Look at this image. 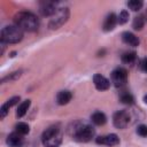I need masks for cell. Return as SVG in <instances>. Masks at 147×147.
<instances>
[{"label": "cell", "instance_id": "7a4b0ae2", "mask_svg": "<svg viewBox=\"0 0 147 147\" xmlns=\"http://www.w3.org/2000/svg\"><path fill=\"white\" fill-rule=\"evenodd\" d=\"M41 142L45 147H59L62 142V131L59 124L47 127L41 136Z\"/></svg>", "mask_w": 147, "mask_h": 147}, {"label": "cell", "instance_id": "9c48e42d", "mask_svg": "<svg viewBox=\"0 0 147 147\" xmlns=\"http://www.w3.org/2000/svg\"><path fill=\"white\" fill-rule=\"evenodd\" d=\"M98 145H106V146H116L119 144V138L115 133H110L107 136H100L95 139Z\"/></svg>", "mask_w": 147, "mask_h": 147}, {"label": "cell", "instance_id": "ba28073f", "mask_svg": "<svg viewBox=\"0 0 147 147\" xmlns=\"http://www.w3.org/2000/svg\"><path fill=\"white\" fill-rule=\"evenodd\" d=\"M57 9V2L55 1H42L39 5V13L42 16H53Z\"/></svg>", "mask_w": 147, "mask_h": 147}, {"label": "cell", "instance_id": "52a82bcc", "mask_svg": "<svg viewBox=\"0 0 147 147\" xmlns=\"http://www.w3.org/2000/svg\"><path fill=\"white\" fill-rule=\"evenodd\" d=\"M113 123L117 129H125L130 123V114L126 110H119L114 114Z\"/></svg>", "mask_w": 147, "mask_h": 147}, {"label": "cell", "instance_id": "30bf717a", "mask_svg": "<svg viewBox=\"0 0 147 147\" xmlns=\"http://www.w3.org/2000/svg\"><path fill=\"white\" fill-rule=\"evenodd\" d=\"M93 83H94L95 88L99 90V91H106L110 86L109 79H107L105 76H102L100 74H95L93 76Z\"/></svg>", "mask_w": 147, "mask_h": 147}, {"label": "cell", "instance_id": "3957f363", "mask_svg": "<svg viewBox=\"0 0 147 147\" xmlns=\"http://www.w3.org/2000/svg\"><path fill=\"white\" fill-rule=\"evenodd\" d=\"M23 39V31L17 25H7L1 30V41L5 44H16Z\"/></svg>", "mask_w": 147, "mask_h": 147}, {"label": "cell", "instance_id": "d4e9b609", "mask_svg": "<svg viewBox=\"0 0 147 147\" xmlns=\"http://www.w3.org/2000/svg\"><path fill=\"white\" fill-rule=\"evenodd\" d=\"M137 133L140 136V137H147V125H139L137 127Z\"/></svg>", "mask_w": 147, "mask_h": 147}, {"label": "cell", "instance_id": "5b68a950", "mask_svg": "<svg viewBox=\"0 0 147 147\" xmlns=\"http://www.w3.org/2000/svg\"><path fill=\"white\" fill-rule=\"evenodd\" d=\"M95 134V130L91 125H79L75 129L74 138L79 142H87L90 141Z\"/></svg>", "mask_w": 147, "mask_h": 147}, {"label": "cell", "instance_id": "4316f807", "mask_svg": "<svg viewBox=\"0 0 147 147\" xmlns=\"http://www.w3.org/2000/svg\"><path fill=\"white\" fill-rule=\"evenodd\" d=\"M144 101H145V103H147V94L144 96Z\"/></svg>", "mask_w": 147, "mask_h": 147}, {"label": "cell", "instance_id": "6da1fadb", "mask_svg": "<svg viewBox=\"0 0 147 147\" xmlns=\"http://www.w3.org/2000/svg\"><path fill=\"white\" fill-rule=\"evenodd\" d=\"M15 25H17L22 31L33 32L39 28V20L37 16L30 11H20L14 17Z\"/></svg>", "mask_w": 147, "mask_h": 147}, {"label": "cell", "instance_id": "d6986e66", "mask_svg": "<svg viewBox=\"0 0 147 147\" xmlns=\"http://www.w3.org/2000/svg\"><path fill=\"white\" fill-rule=\"evenodd\" d=\"M137 59V54L136 52H125L123 55H122V62L126 63V64H131L136 61Z\"/></svg>", "mask_w": 147, "mask_h": 147}, {"label": "cell", "instance_id": "484cf974", "mask_svg": "<svg viewBox=\"0 0 147 147\" xmlns=\"http://www.w3.org/2000/svg\"><path fill=\"white\" fill-rule=\"evenodd\" d=\"M142 68H144V70L147 72V59H145V61H144V63H142Z\"/></svg>", "mask_w": 147, "mask_h": 147}, {"label": "cell", "instance_id": "2e32d148", "mask_svg": "<svg viewBox=\"0 0 147 147\" xmlns=\"http://www.w3.org/2000/svg\"><path fill=\"white\" fill-rule=\"evenodd\" d=\"M30 105H31V100H29V99L22 101V102L18 105V107H17L16 116H17V117H23V116L26 114L28 109L30 108Z\"/></svg>", "mask_w": 147, "mask_h": 147}, {"label": "cell", "instance_id": "ffe728a7", "mask_svg": "<svg viewBox=\"0 0 147 147\" xmlns=\"http://www.w3.org/2000/svg\"><path fill=\"white\" fill-rule=\"evenodd\" d=\"M119 100H121V102L124 103V105H133V102H134V98L132 96V94H130V93H127V92L122 93V94L119 95Z\"/></svg>", "mask_w": 147, "mask_h": 147}, {"label": "cell", "instance_id": "7402d4cb", "mask_svg": "<svg viewBox=\"0 0 147 147\" xmlns=\"http://www.w3.org/2000/svg\"><path fill=\"white\" fill-rule=\"evenodd\" d=\"M15 129H16V132L21 133L22 136L29 133V131H30L29 125H28L26 123H24V122H20V123H17L16 126H15Z\"/></svg>", "mask_w": 147, "mask_h": 147}, {"label": "cell", "instance_id": "4fadbf2b", "mask_svg": "<svg viewBox=\"0 0 147 147\" xmlns=\"http://www.w3.org/2000/svg\"><path fill=\"white\" fill-rule=\"evenodd\" d=\"M116 24H117V16H116L114 13H110V14H108L107 17L105 18V22H103L102 28H103L105 31L108 32V31L114 30V28H115Z\"/></svg>", "mask_w": 147, "mask_h": 147}, {"label": "cell", "instance_id": "e0dca14e", "mask_svg": "<svg viewBox=\"0 0 147 147\" xmlns=\"http://www.w3.org/2000/svg\"><path fill=\"white\" fill-rule=\"evenodd\" d=\"M91 119H92V122H93L95 125H103V124L107 122L106 115H105L103 113H101V111H95V113H93L92 116H91Z\"/></svg>", "mask_w": 147, "mask_h": 147}, {"label": "cell", "instance_id": "83f0119b", "mask_svg": "<svg viewBox=\"0 0 147 147\" xmlns=\"http://www.w3.org/2000/svg\"><path fill=\"white\" fill-rule=\"evenodd\" d=\"M146 16H147V11H146Z\"/></svg>", "mask_w": 147, "mask_h": 147}, {"label": "cell", "instance_id": "277c9868", "mask_svg": "<svg viewBox=\"0 0 147 147\" xmlns=\"http://www.w3.org/2000/svg\"><path fill=\"white\" fill-rule=\"evenodd\" d=\"M69 16H70L69 8H59L57 11L52 16V18H51V21L48 23L49 29L56 30V29L61 28L68 21Z\"/></svg>", "mask_w": 147, "mask_h": 147}, {"label": "cell", "instance_id": "9a60e30c", "mask_svg": "<svg viewBox=\"0 0 147 147\" xmlns=\"http://www.w3.org/2000/svg\"><path fill=\"white\" fill-rule=\"evenodd\" d=\"M71 99H72V94H71V92L68 91V90L60 91V92L57 93V95H56V102H57L59 105H61V106L69 103Z\"/></svg>", "mask_w": 147, "mask_h": 147}, {"label": "cell", "instance_id": "44dd1931", "mask_svg": "<svg viewBox=\"0 0 147 147\" xmlns=\"http://www.w3.org/2000/svg\"><path fill=\"white\" fill-rule=\"evenodd\" d=\"M142 6H144V2L140 1V0H130V1L127 2V7H129L131 10H133V11L140 10V9L142 8Z\"/></svg>", "mask_w": 147, "mask_h": 147}, {"label": "cell", "instance_id": "7c38bea8", "mask_svg": "<svg viewBox=\"0 0 147 147\" xmlns=\"http://www.w3.org/2000/svg\"><path fill=\"white\" fill-rule=\"evenodd\" d=\"M18 101H20V96H17V95H15V96L8 99V100L1 106V108H0V118L3 119V118L7 116V114L9 113V109H10L13 106H15Z\"/></svg>", "mask_w": 147, "mask_h": 147}, {"label": "cell", "instance_id": "ac0fdd59", "mask_svg": "<svg viewBox=\"0 0 147 147\" xmlns=\"http://www.w3.org/2000/svg\"><path fill=\"white\" fill-rule=\"evenodd\" d=\"M145 23H146V18L144 15H139V16H136L133 18V22H132V28L136 30V31H140L142 30V28L145 26Z\"/></svg>", "mask_w": 147, "mask_h": 147}, {"label": "cell", "instance_id": "5bb4252c", "mask_svg": "<svg viewBox=\"0 0 147 147\" xmlns=\"http://www.w3.org/2000/svg\"><path fill=\"white\" fill-rule=\"evenodd\" d=\"M122 40L129 45V46H132V47H136L139 45V39L136 34H133L132 32H129V31H125L122 33Z\"/></svg>", "mask_w": 147, "mask_h": 147}, {"label": "cell", "instance_id": "8fae6325", "mask_svg": "<svg viewBox=\"0 0 147 147\" xmlns=\"http://www.w3.org/2000/svg\"><path fill=\"white\" fill-rule=\"evenodd\" d=\"M6 142H7V145L9 147H22L23 144H24V139H23V137H22L21 133H18V132H11L7 137Z\"/></svg>", "mask_w": 147, "mask_h": 147}, {"label": "cell", "instance_id": "cb8c5ba5", "mask_svg": "<svg viewBox=\"0 0 147 147\" xmlns=\"http://www.w3.org/2000/svg\"><path fill=\"white\" fill-rule=\"evenodd\" d=\"M21 75H22V71H21V70H20V71H15V72H11L10 75H8V76L3 77V78L1 79V82H2V83H6L7 80H8V82L15 80V79L20 78V76H21Z\"/></svg>", "mask_w": 147, "mask_h": 147}, {"label": "cell", "instance_id": "8992f818", "mask_svg": "<svg viewBox=\"0 0 147 147\" xmlns=\"http://www.w3.org/2000/svg\"><path fill=\"white\" fill-rule=\"evenodd\" d=\"M111 83L116 87H122L127 82V70L124 68H116L110 75Z\"/></svg>", "mask_w": 147, "mask_h": 147}, {"label": "cell", "instance_id": "603a6c76", "mask_svg": "<svg viewBox=\"0 0 147 147\" xmlns=\"http://www.w3.org/2000/svg\"><path fill=\"white\" fill-rule=\"evenodd\" d=\"M129 21V11L127 10H122L119 15L117 16V23L119 24H125Z\"/></svg>", "mask_w": 147, "mask_h": 147}]
</instances>
